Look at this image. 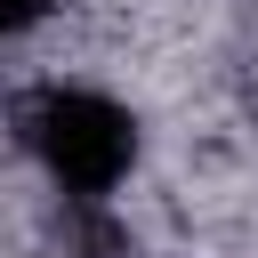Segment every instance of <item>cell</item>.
I'll list each match as a JSON object with an SVG mask.
<instances>
[{"instance_id":"cell-1","label":"cell","mask_w":258,"mask_h":258,"mask_svg":"<svg viewBox=\"0 0 258 258\" xmlns=\"http://www.w3.org/2000/svg\"><path fill=\"white\" fill-rule=\"evenodd\" d=\"M24 145H32V161L48 169L56 194L105 202V194L129 185V169L145 153V129H137V113L121 97H105L89 81H48L24 105Z\"/></svg>"},{"instance_id":"cell-2","label":"cell","mask_w":258,"mask_h":258,"mask_svg":"<svg viewBox=\"0 0 258 258\" xmlns=\"http://www.w3.org/2000/svg\"><path fill=\"white\" fill-rule=\"evenodd\" d=\"M48 8H56V0H0V48H16L24 32H40Z\"/></svg>"}]
</instances>
